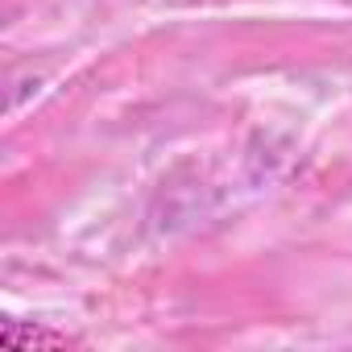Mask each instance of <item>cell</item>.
Instances as JSON below:
<instances>
[{
	"label": "cell",
	"instance_id": "6da1fadb",
	"mask_svg": "<svg viewBox=\"0 0 352 352\" xmlns=\"http://www.w3.org/2000/svg\"><path fill=\"white\" fill-rule=\"evenodd\" d=\"M0 340H5V348L13 352H34V348H67L71 340L63 331H50V327H30L21 319H9L5 331H0Z\"/></svg>",
	"mask_w": 352,
	"mask_h": 352
}]
</instances>
